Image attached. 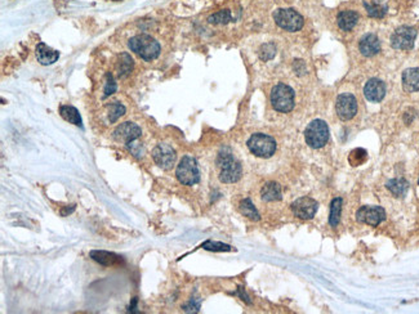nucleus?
<instances>
[{
    "instance_id": "obj_17",
    "label": "nucleus",
    "mask_w": 419,
    "mask_h": 314,
    "mask_svg": "<svg viewBox=\"0 0 419 314\" xmlns=\"http://www.w3.org/2000/svg\"><path fill=\"white\" fill-rule=\"evenodd\" d=\"M402 87L408 93L419 90V69H408L402 73Z\"/></svg>"
},
{
    "instance_id": "obj_29",
    "label": "nucleus",
    "mask_w": 419,
    "mask_h": 314,
    "mask_svg": "<svg viewBox=\"0 0 419 314\" xmlns=\"http://www.w3.org/2000/svg\"><path fill=\"white\" fill-rule=\"evenodd\" d=\"M208 21L210 24H227L229 21H231V13H230V11H221L210 16Z\"/></svg>"
},
{
    "instance_id": "obj_16",
    "label": "nucleus",
    "mask_w": 419,
    "mask_h": 314,
    "mask_svg": "<svg viewBox=\"0 0 419 314\" xmlns=\"http://www.w3.org/2000/svg\"><path fill=\"white\" fill-rule=\"evenodd\" d=\"M59 57V53L54 49H52L51 47H48L44 43H40L36 47V58L42 65H52L54 63Z\"/></svg>"
},
{
    "instance_id": "obj_14",
    "label": "nucleus",
    "mask_w": 419,
    "mask_h": 314,
    "mask_svg": "<svg viewBox=\"0 0 419 314\" xmlns=\"http://www.w3.org/2000/svg\"><path fill=\"white\" fill-rule=\"evenodd\" d=\"M364 94L370 102H381L386 94L385 83L379 79H370L365 85Z\"/></svg>"
},
{
    "instance_id": "obj_24",
    "label": "nucleus",
    "mask_w": 419,
    "mask_h": 314,
    "mask_svg": "<svg viewBox=\"0 0 419 314\" xmlns=\"http://www.w3.org/2000/svg\"><path fill=\"white\" fill-rule=\"evenodd\" d=\"M239 209L244 217H249L252 220H260V214H258V211H257V209L254 207V205L252 204V201L249 198H245V200L241 201Z\"/></svg>"
},
{
    "instance_id": "obj_20",
    "label": "nucleus",
    "mask_w": 419,
    "mask_h": 314,
    "mask_svg": "<svg viewBox=\"0 0 419 314\" xmlns=\"http://www.w3.org/2000/svg\"><path fill=\"white\" fill-rule=\"evenodd\" d=\"M90 256L93 258L96 262L104 264V266H112V264H116V263L120 262V258L111 252L107 251H92L90 252Z\"/></svg>"
},
{
    "instance_id": "obj_1",
    "label": "nucleus",
    "mask_w": 419,
    "mask_h": 314,
    "mask_svg": "<svg viewBox=\"0 0 419 314\" xmlns=\"http://www.w3.org/2000/svg\"><path fill=\"white\" fill-rule=\"evenodd\" d=\"M132 52L145 61H153L160 54V44L150 35H137L133 36L128 43Z\"/></svg>"
},
{
    "instance_id": "obj_19",
    "label": "nucleus",
    "mask_w": 419,
    "mask_h": 314,
    "mask_svg": "<svg viewBox=\"0 0 419 314\" xmlns=\"http://www.w3.org/2000/svg\"><path fill=\"white\" fill-rule=\"evenodd\" d=\"M261 194L264 201H279L281 198L280 186L276 183L264 184Z\"/></svg>"
},
{
    "instance_id": "obj_30",
    "label": "nucleus",
    "mask_w": 419,
    "mask_h": 314,
    "mask_svg": "<svg viewBox=\"0 0 419 314\" xmlns=\"http://www.w3.org/2000/svg\"><path fill=\"white\" fill-rule=\"evenodd\" d=\"M275 53H276V48H275V45L271 44V43H268V44H264L260 50L261 58L264 59V61L272 58V57L275 55Z\"/></svg>"
},
{
    "instance_id": "obj_21",
    "label": "nucleus",
    "mask_w": 419,
    "mask_h": 314,
    "mask_svg": "<svg viewBox=\"0 0 419 314\" xmlns=\"http://www.w3.org/2000/svg\"><path fill=\"white\" fill-rule=\"evenodd\" d=\"M59 114H61V116H62L65 120L71 122V124L78 125V126L81 125V119H80L79 112H78L77 108L73 107V106H62V107L59 108Z\"/></svg>"
},
{
    "instance_id": "obj_27",
    "label": "nucleus",
    "mask_w": 419,
    "mask_h": 314,
    "mask_svg": "<svg viewBox=\"0 0 419 314\" xmlns=\"http://www.w3.org/2000/svg\"><path fill=\"white\" fill-rule=\"evenodd\" d=\"M365 8H367V14L370 16V17H375V18H381L383 17L386 14V11H387V8L385 7V5H382V4H378V3H365Z\"/></svg>"
},
{
    "instance_id": "obj_8",
    "label": "nucleus",
    "mask_w": 419,
    "mask_h": 314,
    "mask_svg": "<svg viewBox=\"0 0 419 314\" xmlns=\"http://www.w3.org/2000/svg\"><path fill=\"white\" fill-rule=\"evenodd\" d=\"M417 38V31L413 27L402 26L398 27L391 36V44L395 49L409 50L413 48Z\"/></svg>"
},
{
    "instance_id": "obj_32",
    "label": "nucleus",
    "mask_w": 419,
    "mask_h": 314,
    "mask_svg": "<svg viewBox=\"0 0 419 314\" xmlns=\"http://www.w3.org/2000/svg\"><path fill=\"white\" fill-rule=\"evenodd\" d=\"M116 90V83L115 80L112 79V76H108L107 81H106V85H105V97H107L110 94H112Z\"/></svg>"
},
{
    "instance_id": "obj_13",
    "label": "nucleus",
    "mask_w": 419,
    "mask_h": 314,
    "mask_svg": "<svg viewBox=\"0 0 419 314\" xmlns=\"http://www.w3.org/2000/svg\"><path fill=\"white\" fill-rule=\"evenodd\" d=\"M142 134L141 128L134 122H124L120 124L118 128L114 131V139L118 143H123V145H129L131 142L135 141L139 138Z\"/></svg>"
},
{
    "instance_id": "obj_3",
    "label": "nucleus",
    "mask_w": 419,
    "mask_h": 314,
    "mask_svg": "<svg viewBox=\"0 0 419 314\" xmlns=\"http://www.w3.org/2000/svg\"><path fill=\"white\" fill-rule=\"evenodd\" d=\"M271 103L279 112H289L294 107V92L285 84H277L271 92Z\"/></svg>"
},
{
    "instance_id": "obj_31",
    "label": "nucleus",
    "mask_w": 419,
    "mask_h": 314,
    "mask_svg": "<svg viewBox=\"0 0 419 314\" xmlns=\"http://www.w3.org/2000/svg\"><path fill=\"white\" fill-rule=\"evenodd\" d=\"M204 249L207 250H213V251H230L231 247L227 245H223V243H219V242H207L204 245Z\"/></svg>"
},
{
    "instance_id": "obj_9",
    "label": "nucleus",
    "mask_w": 419,
    "mask_h": 314,
    "mask_svg": "<svg viewBox=\"0 0 419 314\" xmlns=\"http://www.w3.org/2000/svg\"><path fill=\"white\" fill-rule=\"evenodd\" d=\"M153 159L156 165L164 170H170L176 163V152L166 143H160L154 148Z\"/></svg>"
},
{
    "instance_id": "obj_5",
    "label": "nucleus",
    "mask_w": 419,
    "mask_h": 314,
    "mask_svg": "<svg viewBox=\"0 0 419 314\" xmlns=\"http://www.w3.org/2000/svg\"><path fill=\"white\" fill-rule=\"evenodd\" d=\"M305 138L307 145L312 148H321L326 145L329 139V128L325 121L314 120L307 126L305 133Z\"/></svg>"
},
{
    "instance_id": "obj_34",
    "label": "nucleus",
    "mask_w": 419,
    "mask_h": 314,
    "mask_svg": "<svg viewBox=\"0 0 419 314\" xmlns=\"http://www.w3.org/2000/svg\"><path fill=\"white\" fill-rule=\"evenodd\" d=\"M294 70L297 71V73H299V75H303V73L306 72L305 62H303V61H295Z\"/></svg>"
},
{
    "instance_id": "obj_35",
    "label": "nucleus",
    "mask_w": 419,
    "mask_h": 314,
    "mask_svg": "<svg viewBox=\"0 0 419 314\" xmlns=\"http://www.w3.org/2000/svg\"><path fill=\"white\" fill-rule=\"evenodd\" d=\"M112 1H120V0H112Z\"/></svg>"
},
{
    "instance_id": "obj_26",
    "label": "nucleus",
    "mask_w": 419,
    "mask_h": 314,
    "mask_svg": "<svg viewBox=\"0 0 419 314\" xmlns=\"http://www.w3.org/2000/svg\"><path fill=\"white\" fill-rule=\"evenodd\" d=\"M124 114H125V107L123 106V104L119 103V102H114V103L108 106L107 116H108V121H110V122H115V121H118L119 119L122 118Z\"/></svg>"
},
{
    "instance_id": "obj_33",
    "label": "nucleus",
    "mask_w": 419,
    "mask_h": 314,
    "mask_svg": "<svg viewBox=\"0 0 419 314\" xmlns=\"http://www.w3.org/2000/svg\"><path fill=\"white\" fill-rule=\"evenodd\" d=\"M128 148L131 149V152H132V153L135 156V157H141V156H142V153H143L142 147H141V145H139L138 143H134V141L131 142V143H129Z\"/></svg>"
},
{
    "instance_id": "obj_11",
    "label": "nucleus",
    "mask_w": 419,
    "mask_h": 314,
    "mask_svg": "<svg viewBox=\"0 0 419 314\" xmlns=\"http://www.w3.org/2000/svg\"><path fill=\"white\" fill-rule=\"evenodd\" d=\"M336 111L340 120H351L357 112L356 98L350 93L340 94V97L337 98Z\"/></svg>"
},
{
    "instance_id": "obj_36",
    "label": "nucleus",
    "mask_w": 419,
    "mask_h": 314,
    "mask_svg": "<svg viewBox=\"0 0 419 314\" xmlns=\"http://www.w3.org/2000/svg\"><path fill=\"white\" fill-rule=\"evenodd\" d=\"M418 183H419V179H418Z\"/></svg>"
},
{
    "instance_id": "obj_10",
    "label": "nucleus",
    "mask_w": 419,
    "mask_h": 314,
    "mask_svg": "<svg viewBox=\"0 0 419 314\" xmlns=\"http://www.w3.org/2000/svg\"><path fill=\"white\" fill-rule=\"evenodd\" d=\"M356 219L360 223L377 227L386 219V213L381 206H363L357 210Z\"/></svg>"
},
{
    "instance_id": "obj_15",
    "label": "nucleus",
    "mask_w": 419,
    "mask_h": 314,
    "mask_svg": "<svg viewBox=\"0 0 419 314\" xmlns=\"http://www.w3.org/2000/svg\"><path fill=\"white\" fill-rule=\"evenodd\" d=\"M359 49H360L361 54H364L365 57H371L381 50V42L374 34H367L360 40Z\"/></svg>"
},
{
    "instance_id": "obj_6",
    "label": "nucleus",
    "mask_w": 419,
    "mask_h": 314,
    "mask_svg": "<svg viewBox=\"0 0 419 314\" xmlns=\"http://www.w3.org/2000/svg\"><path fill=\"white\" fill-rule=\"evenodd\" d=\"M176 175L181 183L184 186H194L200 179V173H199L198 164L195 161L194 157L191 156H184L177 166Z\"/></svg>"
},
{
    "instance_id": "obj_22",
    "label": "nucleus",
    "mask_w": 419,
    "mask_h": 314,
    "mask_svg": "<svg viewBox=\"0 0 419 314\" xmlns=\"http://www.w3.org/2000/svg\"><path fill=\"white\" fill-rule=\"evenodd\" d=\"M387 188L391 191L392 194H395L396 197L405 196L408 192L409 184L406 180L404 179H392L387 183Z\"/></svg>"
},
{
    "instance_id": "obj_2",
    "label": "nucleus",
    "mask_w": 419,
    "mask_h": 314,
    "mask_svg": "<svg viewBox=\"0 0 419 314\" xmlns=\"http://www.w3.org/2000/svg\"><path fill=\"white\" fill-rule=\"evenodd\" d=\"M219 166V179L223 183H235L241 176V166L234 159L229 149H223L217 160Z\"/></svg>"
},
{
    "instance_id": "obj_28",
    "label": "nucleus",
    "mask_w": 419,
    "mask_h": 314,
    "mask_svg": "<svg viewBox=\"0 0 419 314\" xmlns=\"http://www.w3.org/2000/svg\"><path fill=\"white\" fill-rule=\"evenodd\" d=\"M365 160H367V151L361 148L355 149V151L351 152V155L348 156V161L352 164V166L361 165Z\"/></svg>"
},
{
    "instance_id": "obj_12",
    "label": "nucleus",
    "mask_w": 419,
    "mask_h": 314,
    "mask_svg": "<svg viewBox=\"0 0 419 314\" xmlns=\"http://www.w3.org/2000/svg\"><path fill=\"white\" fill-rule=\"evenodd\" d=\"M319 204L311 197H301L291 204V210L299 219H311L315 217Z\"/></svg>"
},
{
    "instance_id": "obj_25",
    "label": "nucleus",
    "mask_w": 419,
    "mask_h": 314,
    "mask_svg": "<svg viewBox=\"0 0 419 314\" xmlns=\"http://www.w3.org/2000/svg\"><path fill=\"white\" fill-rule=\"evenodd\" d=\"M340 213H342V200L340 198H334L332 202V207H330L329 217V224L332 227L336 228L337 225L340 224Z\"/></svg>"
},
{
    "instance_id": "obj_4",
    "label": "nucleus",
    "mask_w": 419,
    "mask_h": 314,
    "mask_svg": "<svg viewBox=\"0 0 419 314\" xmlns=\"http://www.w3.org/2000/svg\"><path fill=\"white\" fill-rule=\"evenodd\" d=\"M248 148L253 155L262 157V159H267L274 155L276 151V142L270 135L257 133L252 135L248 141Z\"/></svg>"
},
{
    "instance_id": "obj_23",
    "label": "nucleus",
    "mask_w": 419,
    "mask_h": 314,
    "mask_svg": "<svg viewBox=\"0 0 419 314\" xmlns=\"http://www.w3.org/2000/svg\"><path fill=\"white\" fill-rule=\"evenodd\" d=\"M116 69H118V72L120 76L128 75V73L131 72V71H132V69H133L132 57H131L128 53H123V54H120Z\"/></svg>"
},
{
    "instance_id": "obj_18",
    "label": "nucleus",
    "mask_w": 419,
    "mask_h": 314,
    "mask_svg": "<svg viewBox=\"0 0 419 314\" xmlns=\"http://www.w3.org/2000/svg\"><path fill=\"white\" fill-rule=\"evenodd\" d=\"M359 14L355 11H342L338 14V26L343 31H350L356 26Z\"/></svg>"
},
{
    "instance_id": "obj_7",
    "label": "nucleus",
    "mask_w": 419,
    "mask_h": 314,
    "mask_svg": "<svg viewBox=\"0 0 419 314\" xmlns=\"http://www.w3.org/2000/svg\"><path fill=\"white\" fill-rule=\"evenodd\" d=\"M274 17L276 24L287 31H298L303 26L302 16L293 9H279Z\"/></svg>"
}]
</instances>
